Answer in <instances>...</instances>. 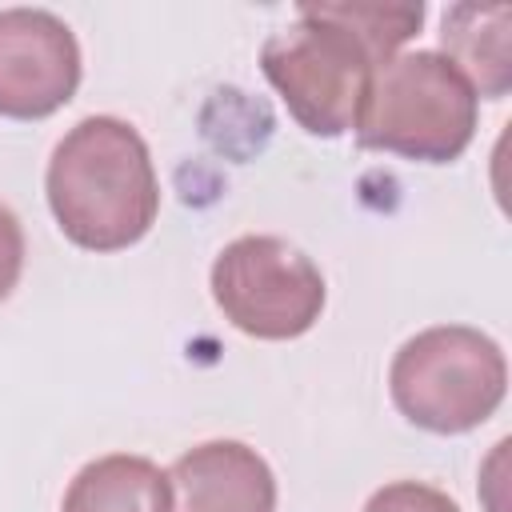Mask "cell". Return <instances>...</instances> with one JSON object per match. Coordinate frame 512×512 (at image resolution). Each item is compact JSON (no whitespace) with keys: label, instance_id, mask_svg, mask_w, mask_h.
Here are the masks:
<instances>
[{"label":"cell","instance_id":"cell-1","mask_svg":"<svg viewBox=\"0 0 512 512\" xmlns=\"http://www.w3.org/2000/svg\"><path fill=\"white\" fill-rule=\"evenodd\" d=\"M60 232L88 252H120L148 236L160 180L144 136L120 116H84L52 148L44 176Z\"/></svg>","mask_w":512,"mask_h":512},{"label":"cell","instance_id":"cell-2","mask_svg":"<svg viewBox=\"0 0 512 512\" xmlns=\"http://www.w3.org/2000/svg\"><path fill=\"white\" fill-rule=\"evenodd\" d=\"M480 96L468 76L432 48L392 56L376 68L356 120V140L372 152L448 164L476 136Z\"/></svg>","mask_w":512,"mask_h":512},{"label":"cell","instance_id":"cell-3","mask_svg":"<svg viewBox=\"0 0 512 512\" xmlns=\"http://www.w3.org/2000/svg\"><path fill=\"white\" fill-rule=\"evenodd\" d=\"M260 68L300 128L340 136L356 128L380 60L324 4H300L296 20L264 40Z\"/></svg>","mask_w":512,"mask_h":512},{"label":"cell","instance_id":"cell-4","mask_svg":"<svg viewBox=\"0 0 512 512\" xmlns=\"http://www.w3.org/2000/svg\"><path fill=\"white\" fill-rule=\"evenodd\" d=\"M392 404L436 436L484 424L508 388V360L492 336L468 324H436L400 344L388 368Z\"/></svg>","mask_w":512,"mask_h":512},{"label":"cell","instance_id":"cell-5","mask_svg":"<svg viewBox=\"0 0 512 512\" xmlns=\"http://www.w3.org/2000/svg\"><path fill=\"white\" fill-rule=\"evenodd\" d=\"M212 300L256 340L304 336L328 300L320 268L280 236H236L212 260Z\"/></svg>","mask_w":512,"mask_h":512},{"label":"cell","instance_id":"cell-6","mask_svg":"<svg viewBox=\"0 0 512 512\" xmlns=\"http://www.w3.org/2000/svg\"><path fill=\"white\" fill-rule=\"evenodd\" d=\"M80 88L76 32L48 8H0V116L44 120Z\"/></svg>","mask_w":512,"mask_h":512},{"label":"cell","instance_id":"cell-7","mask_svg":"<svg viewBox=\"0 0 512 512\" xmlns=\"http://www.w3.org/2000/svg\"><path fill=\"white\" fill-rule=\"evenodd\" d=\"M168 512H276L268 460L240 440H204L168 468Z\"/></svg>","mask_w":512,"mask_h":512},{"label":"cell","instance_id":"cell-8","mask_svg":"<svg viewBox=\"0 0 512 512\" xmlns=\"http://www.w3.org/2000/svg\"><path fill=\"white\" fill-rule=\"evenodd\" d=\"M168 504V472H160L148 456L112 452L88 460L72 476L60 512H168Z\"/></svg>","mask_w":512,"mask_h":512},{"label":"cell","instance_id":"cell-9","mask_svg":"<svg viewBox=\"0 0 512 512\" xmlns=\"http://www.w3.org/2000/svg\"><path fill=\"white\" fill-rule=\"evenodd\" d=\"M508 4H456L444 12V48L448 60L468 76L480 96H504L512 84V60H508Z\"/></svg>","mask_w":512,"mask_h":512},{"label":"cell","instance_id":"cell-10","mask_svg":"<svg viewBox=\"0 0 512 512\" xmlns=\"http://www.w3.org/2000/svg\"><path fill=\"white\" fill-rule=\"evenodd\" d=\"M364 512H460V504L432 484L396 480V484H384L380 492H372Z\"/></svg>","mask_w":512,"mask_h":512},{"label":"cell","instance_id":"cell-11","mask_svg":"<svg viewBox=\"0 0 512 512\" xmlns=\"http://www.w3.org/2000/svg\"><path fill=\"white\" fill-rule=\"evenodd\" d=\"M24 272V228L8 204H0V300L16 288Z\"/></svg>","mask_w":512,"mask_h":512}]
</instances>
